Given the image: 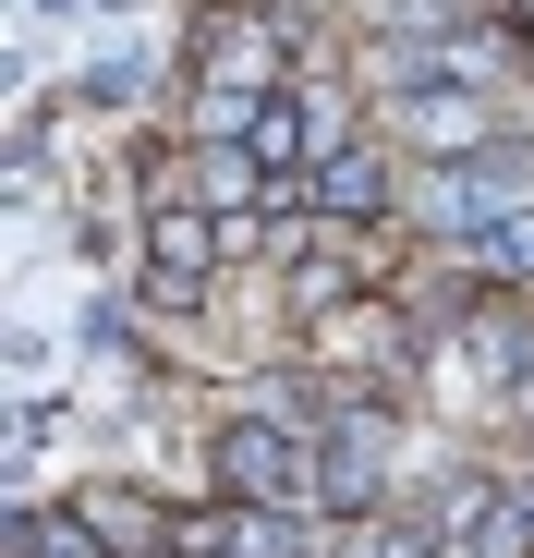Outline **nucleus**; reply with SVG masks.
<instances>
[{
    "instance_id": "nucleus-2",
    "label": "nucleus",
    "mask_w": 534,
    "mask_h": 558,
    "mask_svg": "<svg viewBox=\"0 0 534 558\" xmlns=\"http://www.w3.org/2000/svg\"><path fill=\"white\" fill-rule=\"evenodd\" d=\"M304 352L328 364L340 389H365V377L389 389L401 364H425V340H413V304H389V292H352V304H328V316L304 328Z\"/></svg>"
},
{
    "instance_id": "nucleus-3",
    "label": "nucleus",
    "mask_w": 534,
    "mask_h": 558,
    "mask_svg": "<svg viewBox=\"0 0 534 558\" xmlns=\"http://www.w3.org/2000/svg\"><path fill=\"white\" fill-rule=\"evenodd\" d=\"M219 255H231V231L183 195V207H146V304H207L219 292Z\"/></svg>"
},
{
    "instance_id": "nucleus-1",
    "label": "nucleus",
    "mask_w": 534,
    "mask_h": 558,
    "mask_svg": "<svg viewBox=\"0 0 534 558\" xmlns=\"http://www.w3.org/2000/svg\"><path fill=\"white\" fill-rule=\"evenodd\" d=\"M207 461H219V498H243V510H304V522H340V510H328V425L231 413Z\"/></svg>"
},
{
    "instance_id": "nucleus-4",
    "label": "nucleus",
    "mask_w": 534,
    "mask_h": 558,
    "mask_svg": "<svg viewBox=\"0 0 534 558\" xmlns=\"http://www.w3.org/2000/svg\"><path fill=\"white\" fill-rule=\"evenodd\" d=\"M195 73L207 85H231V98H292V37H280V13H219L207 25V49H195Z\"/></svg>"
}]
</instances>
